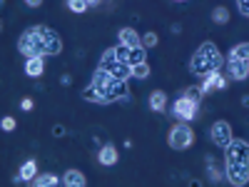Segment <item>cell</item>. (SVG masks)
<instances>
[{
  "label": "cell",
  "instance_id": "15",
  "mask_svg": "<svg viewBox=\"0 0 249 187\" xmlns=\"http://www.w3.org/2000/svg\"><path fill=\"white\" fill-rule=\"evenodd\" d=\"M117 40H120L122 45H142V37L137 35L135 28H122V30L117 33Z\"/></svg>",
  "mask_w": 249,
  "mask_h": 187
},
{
  "label": "cell",
  "instance_id": "8",
  "mask_svg": "<svg viewBox=\"0 0 249 187\" xmlns=\"http://www.w3.org/2000/svg\"><path fill=\"white\" fill-rule=\"evenodd\" d=\"M115 53H117V57L124 62V65H130V68H135V65H140V62H147V48L144 45H117L115 48Z\"/></svg>",
  "mask_w": 249,
  "mask_h": 187
},
{
  "label": "cell",
  "instance_id": "20",
  "mask_svg": "<svg viewBox=\"0 0 249 187\" xmlns=\"http://www.w3.org/2000/svg\"><path fill=\"white\" fill-rule=\"evenodd\" d=\"M230 57H234V60H249V43H237L230 50Z\"/></svg>",
  "mask_w": 249,
  "mask_h": 187
},
{
  "label": "cell",
  "instance_id": "32",
  "mask_svg": "<svg viewBox=\"0 0 249 187\" xmlns=\"http://www.w3.org/2000/svg\"><path fill=\"white\" fill-rule=\"evenodd\" d=\"M172 3H187V0H172Z\"/></svg>",
  "mask_w": 249,
  "mask_h": 187
},
{
  "label": "cell",
  "instance_id": "29",
  "mask_svg": "<svg viewBox=\"0 0 249 187\" xmlns=\"http://www.w3.org/2000/svg\"><path fill=\"white\" fill-rule=\"evenodd\" d=\"M70 82H72V77H70V75H62V77H60V85H65V88H68Z\"/></svg>",
  "mask_w": 249,
  "mask_h": 187
},
{
  "label": "cell",
  "instance_id": "12",
  "mask_svg": "<svg viewBox=\"0 0 249 187\" xmlns=\"http://www.w3.org/2000/svg\"><path fill=\"white\" fill-rule=\"evenodd\" d=\"M120 155L115 150V145H102L100 152H97V162L102 165V168H112V165H117Z\"/></svg>",
  "mask_w": 249,
  "mask_h": 187
},
{
  "label": "cell",
  "instance_id": "28",
  "mask_svg": "<svg viewBox=\"0 0 249 187\" xmlns=\"http://www.w3.org/2000/svg\"><path fill=\"white\" fill-rule=\"evenodd\" d=\"M25 5L35 10V8H40V5H43V0H25Z\"/></svg>",
  "mask_w": 249,
  "mask_h": 187
},
{
  "label": "cell",
  "instance_id": "23",
  "mask_svg": "<svg viewBox=\"0 0 249 187\" xmlns=\"http://www.w3.org/2000/svg\"><path fill=\"white\" fill-rule=\"evenodd\" d=\"M157 43H160V37H157V33L147 30V33L142 35V45H144V48H157Z\"/></svg>",
  "mask_w": 249,
  "mask_h": 187
},
{
  "label": "cell",
  "instance_id": "2",
  "mask_svg": "<svg viewBox=\"0 0 249 187\" xmlns=\"http://www.w3.org/2000/svg\"><path fill=\"white\" fill-rule=\"evenodd\" d=\"M82 97L90 100V102H97V105H107V102H115V100H127L130 97L127 80L115 77V75L97 68L95 75H92L90 88L82 90Z\"/></svg>",
  "mask_w": 249,
  "mask_h": 187
},
{
  "label": "cell",
  "instance_id": "26",
  "mask_svg": "<svg viewBox=\"0 0 249 187\" xmlns=\"http://www.w3.org/2000/svg\"><path fill=\"white\" fill-rule=\"evenodd\" d=\"M20 108H23V110L28 112V110H33V108H35V102H33L30 97H25V100H20Z\"/></svg>",
  "mask_w": 249,
  "mask_h": 187
},
{
  "label": "cell",
  "instance_id": "17",
  "mask_svg": "<svg viewBox=\"0 0 249 187\" xmlns=\"http://www.w3.org/2000/svg\"><path fill=\"white\" fill-rule=\"evenodd\" d=\"M30 185H35V187H55V185H62V177H57L53 172H43V175H37Z\"/></svg>",
  "mask_w": 249,
  "mask_h": 187
},
{
  "label": "cell",
  "instance_id": "5",
  "mask_svg": "<svg viewBox=\"0 0 249 187\" xmlns=\"http://www.w3.org/2000/svg\"><path fill=\"white\" fill-rule=\"evenodd\" d=\"M167 142H170V148L182 152V150H190L192 145H195V130L187 125L184 120L182 122H175L170 132H167Z\"/></svg>",
  "mask_w": 249,
  "mask_h": 187
},
{
  "label": "cell",
  "instance_id": "1",
  "mask_svg": "<svg viewBox=\"0 0 249 187\" xmlns=\"http://www.w3.org/2000/svg\"><path fill=\"white\" fill-rule=\"evenodd\" d=\"M18 50L25 57H48V55H60L62 40L60 35L48 28V25H33L23 30V35L18 37Z\"/></svg>",
  "mask_w": 249,
  "mask_h": 187
},
{
  "label": "cell",
  "instance_id": "30",
  "mask_svg": "<svg viewBox=\"0 0 249 187\" xmlns=\"http://www.w3.org/2000/svg\"><path fill=\"white\" fill-rule=\"evenodd\" d=\"M242 105H244V108H249V95H244V97H242Z\"/></svg>",
  "mask_w": 249,
  "mask_h": 187
},
{
  "label": "cell",
  "instance_id": "14",
  "mask_svg": "<svg viewBox=\"0 0 249 187\" xmlns=\"http://www.w3.org/2000/svg\"><path fill=\"white\" fill-rule=\"evenodd\" d=\"M62 185L65 187H85L88 180H85V175H82L80 170H68L65 175H62Z\"/></svg>",
  "mask_w": 249,
  "mask_h": 187
},
{
  "label": "cell",
  "instance_id": "6",
  "mask_svg": "<svg viewBox=\"0 0 249 187\" xmlns=\"http://www.w3.org/2000/svg\"><path fill=\"white\" fill-rule=\"evenodd\" d=\"M100 70H105V73H110V75H115V77H122V80H130V77H132V68L124 65V62L117 57L115 48H110V50L102 53V57H100Z\"/></svg>",
  "mask_w": 249,
  "mask_h": 187
},
{
  "label": "cell",
  "instance_id": "27",
  "mask_svg": "<svg viewBox=\"0 0 249 187\" xmlns=\"http://www.w3.org/2000/svg\"><path fill=\"white\" fill-rule=\"evenodd\" d=\"M53 135H55V137H62V135H65V128H62V125H55V128H53Z\"/></svg>",
  "mask_w": 249,
  "mask_h": 187
},
{
  "label": "cell",
  "instance_id": "4",
  "mask_svg": "<svg viewBox=\"0 0 249 187\" xmlns=\"http://www.w3.org/2000/svg\"><path fill=\"white\" fill-rule=\"evenodd\" d=\"M224 65V57L219 53V48L212 43V40H204V43L195 50L192 60H190V73L192 75H210V73H219Z\"/></svg>",
  "mask_w": 249,
  "mask_h": 187
},
{
  "label": "cell",
  "instance_id": "9",
  "mask_svg": "<svg viewBox=\"0 0 249 187\" xmlns=\"http://www.w3.org/2000/svg\"><path fill=\"white\" fill-rule=\"evenodd\" d=\"M210 137H212V142L217 145V148H227V145H230V140L234 137L232 125L227 122V120H217L212 128H210Z\"/></svg>",
  "mask_w": 249,
  "mask_h": 187
},
{
  "label": "cell",
  "instance_id": "22",
  "mask_svg": "<svg viewBox=\"0 0 249 187\" xmlns=\"http://www.w3.org/2000/svg\"><path fill=\"white\" fill-rule=\"evenodd\" d=\"M68 8L72 13H85V10H90V3L88 0H68Z\"/></svg>",
  "mask_w": 249,
  "mask_h": 187
},
{
  "label": "cell",
  "instance_id": "13",
  "mask_svg": "<svg viewBox=\"0 0 249 187\" xmlns=\"http://www.w3.org/2000/svg\"><path fill=\"white\" fill-rule=\"evenodd\" d=\"M25 73L30 77H43V73H45L43 57H25Z\"/></svg>",
  "mask_w": 249,
  "mask_h": 187
},
{
  "label": "cell",
  "instance_id": "21",
  "mask_svg": "<svg viewBox=\"0 0 249 187\" xmlns=\"http://www.w3.org/2000/svg\"><path fill=\"white\" fill-rule=\"evenodd\" d=\"M150 75H152L150 62H140V65L132 68V77H137V80H144V77H150Z\"/></svg>",
  "mask_w": 249,
  "mask_h": 187
},
{
  "label": "cell",
  "instance_id": "3",
  "mask_svg": "<svg viewBox=\"0 0 249 187\" xmlns=\"http://www.w3.org/2000/svg\"><path fill=\"white\" fill-rule=\"evenodd\" d=\"M224 177L234 187L249 185V142L232 137L224 148Z\"/></svg>",
  "mask_w": 249,
  "mask_h": 187
},
{
  "label": "cell",
  "instance_id": "19",
  "mask_svg": "<svg viewBox=\"0 0 249 187\" xmlns=\"http://www.w3.org/2000/svg\"><path fill=\"white\" fill-rule=\"evenodd\" d=\"M212 23H217V25H227V23H230V10H227L224 5L214 8V10H212Z\"/></svg>",
  "mask_w": 249,
  "mask_h": 187
},
{
  "label": "cell",
  "instance_id": "18",
  "mask_svg": "<svg viewBox=\"0 0 249 187\" xmlns=\"http://www.w3.org/2000/svg\"><path fill=\"white\" fill-rule=\"evenodd\" d=\"M20 177H23L25 182H33V180L37 177V162H35V160L23 162V168H20Z\"/></svg>",
  "mask_w": 249,
  "mask_h": 187
},
{
  "label": "cell",
  "instance_id": "10",
  "mask_svg": "<svg viewBox=\"0 0 249 187\" xmlns=\"http://www.w3.org/2000/svg\"><path fill=\"white\" fill-rule=\"evenodd\" d=\"M227 70H230V77L232 80H237V82H242V80H247L249 77V60H234V57H227Z\"/></svg>",
  "mask_w": 249,
  "mask_h": 187
},
{
  "label": "cell",
  "instance_id": "7",
  "mask_svg": "<svg viewBox=\"0 0 249 187\" xmlns=\"http://www.w3.org/2000/svg\"><path fill=\"white\" fill-rule=\"evenodd\" d=\"M199 102L202 100H192V97H187V95H179L175 100V105H172V115L177 120H184V122H192L199 112Z\"/></svg>",
  "mask_w": 249,
  "mask_h": 187
},
{
  "label": "cell",
  "instance_id": "11",
  "mask_svg": "<svg viewBox=\"0 0 249 187\" xmlns=\"http://www.w3.org/2000/svg\"><path fill=\"white\" fill-rule=\"evenodd\" d=\"M202 95H210L214 90H224L227 88V80L219 75V73H210V75H204V82H202Z\"/></svg>",
  "mask_w": 249,
  "mask_h": 187
},
{
  "label": "cell",
  "instance_id": "16",
  "mask_svg": "<svg viewBox=\"0 0 249 187\" xmlns=\"http://www.w3.org/2000/svg\"><path fill=\"white\" fill-rule=\"evenodd\" d=\"M150 108L155 112H164V110H167V93H164V90H155L150 95Z\"/></svg>",
  "mask_w": 249,
  "mask_h": 187
},
{
  "label": "cell",
  "instance_id": "31",
  "mask_svg": "<svg viewBox=\"0 0 249 187\" xmlns=\"http://www.w3.org/2000/svg\"><path fill=\"white\" fill-rule=\"evenodd\" d=\"M88 3H90V8H95V5H100V3H102V0H88Z\"/></svg>",
  "mask_w": 249,
  "mask_h": 187
},
{
  "label": "cell",
  "instance_id": "25",
  "mask_svg": "<svg viewBox=\"0 0 249 187\" xmlns=\"http://www.w3.org/2000/svg\"><path fill=\"white\" fill-rule=\"evenodd\" d=\"M237 8L244 18H249V0H237Z\"/></svg>",
  "mask_w": 249,
  "mask_h": 187
},
{
  "label": "cell",
  "instance_id": "24",
  "mask_svg": "<svg viewBox=\"0 0 249 187\" xmlns=\"http://www.w3.org/2000/svg\"><path fill=\"white\" fill-rule=\"evenodd\" d=\"M15 125H18V122H15L10 115H5L3 120H0V128H3L5 132H13V130H15Z\"/></svg>",
  "mask_w": 249,
  "mask_h": 187
}]
</instances>
